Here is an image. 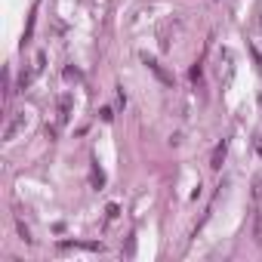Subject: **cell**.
Segmentation results:
<instances>
[{"instance_id": "cell-1", "label": "cell", "mask_w": 262, "mask_h": 262, "mask_svg": "<svg viewBox=\"0 0 262 262\" xmlns=\"http://www.w3.org/2000/svg\"><path fill=\"white\" fill-rule=\"evenodd\" d=\"M145 65H148V71L154 74V77H158V81L163 83V86H173V74L167 71V68H163L158 59H151V56H145Z\"/></svg>"}, {"instance_id": "cell-2", "label": "cell", "mask_w": 262, "mask_h": 262, "mask_svg": "<svg viewBox=\"0 0 262 262\" xmlns=\"http://www.w3.org/2000/svg\"><path fill=\"white\" fill-rule=\"evenodd\" d=\"M22 130H25V111H19V114H13V121L6 123V130H3V142H13Z\"/></svg>"}, {"instance_id": "cell-3", "label": "cell", "mask_w": 262, "mask_h": 262, "mask_svg": "<svg viewBox=\"0 0 262 262\" xmlns=\"http://www.w3.org/2000/svg\"><path fill=\"white\" fill-rule=\"evenodd\" d=\"M225 151H228V142L222 139V142L216 145V151H213V158H210V167H213V170H222V163H225Z\"/></svg>"}, {"instance_id": "cell-4", "label": "cell", "mask_w": 262, "mask_h": 262, "mask_svg": "<svg viewBox=\"0 0 262 262\" xmlns=\"http://www.w3.org/2000/svg\"><path fill=\"white\" fill-rule=\"evenodd\" d=\"M253 238H256V244L262 247V210H256V219H253Z\"/></svg>"}, {"instance_id": "cell-5", "label": "cell", "mask_w": 262, "mask_h": 262, "mask_svg": "<svg viewBox=\"0 0 262 262\" xmlns=\"http://www.w3.org/2000/svg\"><path fill=\"white\" fill-rule=\"evenodd\" d=\"M90 182H93V188H102V185H105V173H102L99 167H93V173H90Z\"/></svg>"}, {"instance_id": "cell-6", "label": "cell", "mask_w": 262, "mask_h": 262, "mask_svg": "<svg viewBox=\"0 0 262 262\" xmlns=\"http://www.w3.org/2000/svg\"><path fill=\"white\" fill-rule=\"evenodd\" d=\"M34 22H37V16L31 13V16H28V28H25V43L31 40V34H34Z\"/></svg>"}, {"instance_id": "cell-7", "label": "cell", "mask_w": 262, "mask_h": 262, "mask_svg": "<svg viewBox=\"0 0 262 262\" xmlns=\"http://www.w3.org/2000/svg\"><path fill=\"white\" fill-rule=\"evenodd\" d=\"M105 213H108V219H118V213H121V207H118V203H108V210H105Z\"/></svg>"}, {"instance_id": "cell-8", "label": "cell", "mask_w": 262, "mask_h": 262, "mask_svg": "<svg viewBox=\"0 0 262 262\" xmlns=\"http://www.w3.org/2000/svg\"><path fill=\"white\" fill-rule=\"evenodd\" d=\"M65 77H68V81H77V77H81V74H77L74 68H65Z\"/></svg>"}]
</instances>
